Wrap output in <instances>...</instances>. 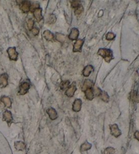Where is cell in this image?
I'll return each instance as SVG.
<instances>
[{
    "label": "cell",
    "instance_id": "1",
    "mask_svg": "<svg viewBox=\"0 0 139 154\" xmlns=\"http://www.w3.org/2000/svg\"><path fill=\"white\" fill-rule=\"evenodd\" d=\"M98 54L103 58L107 63H110V61L114 58L112 51L109 49L100 48L98 51Z\"/></svg>",
    "mask_w": 139,
    "mask_h": 154
},
{
    "label": "cell",
    "instance_id": "2",
    "mask_svg": "<svg viewBox=\"0 0 139 154\" xmlns=\"http://www.w3.org/2000/svg\"><path fill=\"white\" fill-rule=\"evenodd\" d=\"M30 88V83L29 82H24L20 85V90L18 91V94L25 95Z\"/></svg>",
    "mask_w": 139,
    "mask_h": 154
},
{
    "label": "cell",
    "instance_id": "3",
    "mask_svg": "<svg viewBox=\"0 0 139 154\" xmlns=\"http://www.w3.org/2000/svg\"><path fill=\"white\" fill-rule=\"evenodd\" d=\"M7 52L9 56L10 59L12 61H16L18 58V52H16V48L14 47H12V48H9L7 50Z\"/></svg>",
    "mask_w": 139,
    "mask_h": 154
},
{
    "label": "cell",
    "instance_id": "4",
    "mask_svg": "<svg viewBox=\"0 0 139 154\" xmlns=\"http://www.w3.org/2000/svg\"><path fill=\"white\" fill-rule=\"evenodd\" d=\"M110 130L111 133L113 136H114L115 137L118 138L121 134V132L120 130V128H118V126L117 124H113V125L110 126Z\"/></svg>",
    "mask_w": 139,
    "mask_h": 154
},
{
    "label": "cell",
    "instance_id": "5",
    "mask_svg": "<svg viewBox=\"0 0 139 154\" xmlns=\"http://www.w3.org/2000/svg\"><path fill=\"white\" fill-rule=\"evenodd\" d=\"M84 43V40H78L75 41V43L73 45V52H80L82 51V48Z\"/></svg>",
    "mask_w": 139,
    "mask_h": 154
},
{
    "label": "cell",
    "instance_id": "6",
    "mask_svg": "<svg viewBox=\"0 0 139 154\" xmlns=\"http://www.w3.org/2000/svg\"><path fill=\"white\" fill-rule=\"evenodd\" d=\"M8 84V75L6 74L0 75V86L2 88H5Z\"/></svg>",
    "mask_w": 139,
    "mask_h": 154
},
{
    "label": "cell",
    "instance_id": "7",
    "mask_svg": "<svg viewBox=\"0 0 139 154\" xmlns=\"http://www.w3.org/2000/svg\"><path fill=\"white\" fill-rule=\"evenodd\" d=\"M76 91V86H75V83L73 82L71 86L67 88V90L65 92V94L69 97H73V95L75 94Z\"/></svg>",
    "mask_w": 139,
    "mask_h": 154
},
{
    "label": "cell",
    "instance_id": "8",
    "mask_svg": "<svg viewBox=\"0 0 139 154\" xmlns=\"http://www.w3.org/2000/svg\"><path fill=\"white\" fill-rule=\"evenodd\" d=\"M82 109V100L81 99H75L73 104V111L75 112H79Z\"/></svg>",
    "mask_w": 139,
    "mask_h": 154
},
{
    "label": "cell",
    "instance_id": "9",
    "mask_svg": "<svg viewBox=\"0 0 139 154\" xmlns=\"http://www.w3.org/2000/svg\"><path fill=\"white\" fill-rule=\"evenodd\" d=\"M3 120L7 122L9 125L10 124V123L12 122V121L13 120L12 115L10 111H5V112H4V114H3Z\"/></svg>",
    "mask_w": 139,
    "mask_h": 154
},
{
    "label": "cell",
    "instance_id": "10",
    "mask_svg": "<svg viewBox=\"0 0 139 154\" xmlns=\"http://www.w3.org/2000/svg\"><path fill=\"white\" fill-rule=\"evenodd\" d=\"M31 8V3L27 1H23L20 4V9L24 12H29Z\"/></svg>",
    "mask_w": 139,
    "mask_h": 154
},
{
    "label": "cell",
    "instance_id": "11",
    "mask_svg": "<svg viewBox=\"0 0 139 154\" xmlns=\"http://www.w3.org/2000/svg\"><path fill=\"white\" fill-rule=\"evenodd\" d=\"M47 113H48L49 117H50V118L52 120H56L58 118L57 112L56 111V110L54 108H49L47 110Z\"/></svg>",
    "mask_w": 139,
    "mask_h": 154
},
{
    "label": "cell",
    "instance_id": "12",
    "mask_svg": "<svg viewBox=\"0 0 139 154\" xmlns=\"http://www.w3.org/2000/svg\"><path fill=\"white\" fill-rule=\"evenodd\" d=\"M79 36V31L77 28H73L71 31L70 34L69 35V38L71 40H77Z\"/></svg>",
    "mask_w": 139,
    "mask_h": 154
},
{
    "label": "cell",
    "instance_id": "13",
    "mask_svg": "<svg viewBox=\"0 0 139 154\" xmlns=\"http://www.w3.org/2000/svg\"><path fill=\"white\" fill-rule=\"evenodd\" d=\"M33 12L34 17L35 18V19L38 20V22L41 21V20H42V18H43V17H42V14H41V13H42V10H41L40 8H38V9L35 10Z\"/></svg>",
    "mask_w": 139,
    "mask_h": 154
},
{
    "label": "cell",
    "instance_id": "14",
    "mask_svg": "<svg viewBox=\"0 0 139 154\" xmlns=\"http://www.w3.org/2000/svg\"><path fill=\"white\" fill-rule=\"evenodd\" d=\"M93 70H94V67H92V65H87V66L84 69L83 71H82L83 75L85 76V77H88L90 75V74H91V72L93 71Z\"/></svg>",
    "mask_w": 139,
    "mask_h": 154
},
{
    "label": "cell",
    "instance_id": "15",
    "mask_svg": "<svg viewBox=\"0 0 139 154\" xmlns=\"http://www.w3.org/2000/svg\"><path fill=\"white\" fill-rule=\"evenodd\" d=\"M93 86V82L90 79H86L84 81V84H83V86H82V91L85 92L86 90L90 89V88H92V87Z\"/></svg>",
    "mask_w": 139,
    "mask_h": 154
},
{
    "label": "cell",
    "instance_id": "16",
    "mask_svg": "<svg viewBox=\"0 0 139 154\" xmlns=\"http://www.w3.org/2000/svg\"><path fill=\"white\" fill-rule=\"evenodd\" d=\"M43 38L47 40V41H54V35L52 32H50L49 30H46L43 33Z\"/></svg>",
    "mask_w": 139,
    "mask_h": 154
},
{
    "label": "cell",
    "instance_id": "17",
    "mask_svg": "<svg viewBox=\"0 0 139 154\" xmlns=\"http://www.w3.org/2000/svg\"><path fill=\"white\" fill-rule=\"evenodd\" d=\"M1 101L4 103V105H5L6 107L9 108L10 107L11 105H12V101H11V99H10L8 97L3 96V97L1 98Z\"/></svg>",
    "mask_w": 139,
    "mask_h": 154
},
{
    "label": "cell",
    "instance_id": "18",
    "mask_svg": "<svg viewBox=\"0 0 139 154\" xmlns=\"http://www.w3.org/2000/svg\"><path fill=\"white\" fill-rule=\"evenodd\" d=\"M85 95H86V99L89 100H92L94 97V92L92 90V88L86 90L85 91Z\"/></svg>",
    "mask_w": 139,
    "mask_h": 154
},
{
    "label": "cell",
    "instance_id": "19",
    "mask_svg": "<svg viewBox=\"0 0 139 154\" xmlns=\"http://www.w3.org/2000/svg\"><path fill=\"white\" fill-rule=\"evenodd\" d=\"M14 147L16 148V150L18 151H23L25 149V144L23 142L21 141H17L14 143Z\"/></svg>",
    "mask_w": 139,
    "mask_h": 154
},
{
    "label": "cell",
    "instance_id": "20",
    "mask_svg": "<svg viewBox=\"0 0 139 154\" xmlns=\"http://www.w3.org/2000/svg\"><path fill=\"white\" fill-rule=\"evenodd\" d=\"M102 100H103L104 102H108L109 101V95L105 91H100V94L98 95Z\"/></svg>",
    "mask_w": 139,
    "mask_h": 154
},
{
    "label": "cell",
    "instance_id": "21",
    "mask_svg": "<svg viewBox=\"0 0 139 154\" xmlns=\"http://www.w3.org/2000/svg\"><path fill=\"white\" fill-rule=\"evenodd\" d=\"M92 145L90 143H89L88 142H85L84 143L81 145L80 150L82 151H87L89 149H91Z\"/></svg>",
    "mask_w": 139,
    "mask_h": 154
},
{
    "label": "cell",
    "instance_id": "22",
    "mask_svg": "<svg viewBox=\"0 0 139 154\" xmlns=\"http://www.w3.org/2000/svg\"><path fill=\"white\" fill-rule=\"evenodd\" d=\"M56 40L61 43H63L65 41V36L61 33H56Z\"/></svg>",
    "mask_w": 139,
    "mask_h": 154
},
{
    "label": "cell",
    "instance_id": "23",
    "mask_svg": "<svg viewBox=\"0 0 139 154\" xmlns=\"http://www.w3.org/2000/svg\"><path fill=\"white\" fill-rule=\"evenodd\" d=\"M69 84L70 82L69 80L62 81V82L61 83V84H60V87H61V90H65L66 88H69Z\"/></svg>",
    "mask_w": 139,
    "mask_h": 154
},
{
    "label": "cell",
    "instance_id": "24",
    "mask_svg": "<svg viewBox=\"0 0 139 154\" xmlns=\"http://www.w3.org/2000/svg\"><path fill=\"white\" fill-rule=\"evenodd\" d=\"M56 17L54 14H50V16H48V23L49 24H53L56 22Z\"/></svg>",
    "mask_w": 139,
    "mask_h": 154
},
{
    "label": "cell",
    "instance_id": "25",
    "mask_svg": "<svg viewBox=\"0 0 139 154\" xmlns=\"http://www.w3.org/2000/svg\"><path fill=\"white\" fill-rule=\"evenodd\" d=\"M115 152V150L114 148L113 147H107L105 149V151H104V153L105 154H114Z\"/></svg>",
    "mask_w": 139,
    "mask_h": 154
},
{
    "label": "cell",
    "instance_id": "26",
    "mask_svg": "<svg viewBox=\"0 0 139 154\" xmlns=\"http://www.w3.org/2000/svg\"><path fill=\"white\" fill-rule=\"evenodd\" d=\"M115 38V35L113 33L109 32L106 35V39H107V40H109V41L114 40Z\"/></svg>",
    "mask_w": 139,
    "mask_h": 154
},
{
    "label": "cell",
    "instance_id": "27",
    "mask_svg": "<svg viewBox=\"0 0 139 154\" xmlns=\"http://www.w3.org/2000/svg\"><path fill=\"white\" fill-rule=\"evenodd\" d=\"M71 6L72 8H78L79 6H80V1H79V0H75V1H71Z\"/></svg>",
    "mask_w": 139,
    "mask_h": 154
},
{
    "label": "cell",
    "instance_id": "28",
    "mask_svg": "<svg viewBox=\"0 0 139 154\" xmlns=\"http://www.w3.org/2000/svg\"><path fill=\"white\" fill-rule=\"evenodd\" d=\"M131 99H132L133 101H134V102H137V101H138L139 100L138 96L137 93H136V92H133L132 93V94H131Z\"/></svg>",
    "mask_w": 139,
    "mask_h": 154
},
{
    "label": "cell",
    "instance_id": "29",
    "mask_svg": "<svg viewBox=\"0 0 139 154\" xmlns=\"http://www.w3.org/2000/svg\"><path fill=\"white\" fill-rule=\"evenodd\" d=\"M83 11H84V8L82 7V5H80V6H79L77 8H75V14L76 15H79L83 12Z\"/></svg>",
    "mask_w": 139,
    "mask_h": 154
},
{
    "label": "cell",
    "instance_id": "30",
    "mask_svg": "<svg viewBox=\"0 0 139 154\" xmlns=\"http://www.w3.org/2000/svg\"><path fill=\"white\" fill-rule=\"evenodd\" d=\"M33 25H34V21L33 19H29L27 22V27H28V29L29 30H31V29L33 28Z\"/></svg>",
    "mask_w": 139,
    "mask_h": 154
},
{
    "label": "cell",
    "instance_id": "31",
    "mask_svg": "<svg viewBox=\"0 0 139 154\" xmlns=\"http://www.w3.org/2000/svg\"><path fill=\"white\" fill-rule=\"evenodd\" d=\"M39 8V4H35V3H33V4H31V8H30V11L31 12H33L35 10L38 9Z\"/></svg>",
    "mask_w": 139,
    "mask_h": 154
},
{
    "label": "cell",
    "instance_id": "32",
    "mask_svg": "<svg viewBox=\"0 0 139 154\" xmlns=\"http://www.w3.org/2000/svg\"><path fill=\"white\" fill-rule=\"evenodd\" d=\"M31 33H32L33 35L36 36V35H38L39 34V29L36 28V27H34V28H33V29H31Z\"/></svg>",
    "mask_w": 139,
    "mask_h": 154
},
{
    "label": "cell",
    "instance_id": "33",
    "mask_svg": "<svg viewBox=\"0 0 139 154\" xmlns=\"http://www.w3.org/2000/svg\"><path fill=\"white\" fill-rule=\"evenodd\" d=\"M134 137L136 140L139 141V131H136L134 133Z\"/></svg>",
    "mask_w": 139,
    "mask_h": 154
}]
</instances>
